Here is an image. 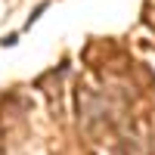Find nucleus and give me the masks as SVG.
Returning <instances> with one entry per match:
<instances>
[{
	"label": "nucleus",
	"mask_w": 155,
	"mask_h": 155,
	"mask_svg": "<svg viewBox=\"0 0 155 155\" xmlns=\"http://www.w3.org/2000/svg\"><path fill=\"white\" fill-rule=\"evenodd\" d=\"M44 9H47V0H44V3H37V9H34V12H31V16H28V22H25V28H31V25L37 22V16H41V12H44Z\"/></svg>",
	"instance_id": "nucleus-1"
}]
</instances>
